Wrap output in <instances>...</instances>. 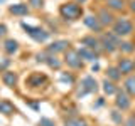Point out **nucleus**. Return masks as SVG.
I'll return each instance as SVG.
<instances>
[{
	"label": "nucleus",
	"mask_w": 135,
	"mask_h": 126,
	"mask_svg": "<svg viewBox=\"0 0 135 126\" xmlns=\"http://www.w3.org/2000/svg\"><path fill=\"white\" fill-rule=\"evenodd\" d=\"M59 14L66 20H78L83 15V7L76 2H68L59 7Z\"/></svg>",
	"instance_id": "1"
},
{
	"label": "nucleus",
	"mask_w": 135,
	"mask_h": 126,
	"mask_svg": "<svg viewBox=\"0 0 135 126\" xmlns=\"http://www.w3.org/2000/svg\"><path fill=\"white\" fill-rule=\"evenodd\" d=\"M113 34H117L118 37H127L130 34H133V22L128 20L127 17H120L113 22Z\"/></svg>",
	"instance_id": "2"
},
{
	"label": "nucleus",
	"mask_w": 135,
	"mask_h": 126,
	"mask_svg": "<svg viewBox=\"0 0 135 126\" xmlns=\"http://www.w3.org/2000/svg\"><path fill=\"white\" fill-rule=\"evenodd\" d=\"M120 37L117 35V34H113V32H108V34H103L101 35V39H100V44L103 45V49L107 50V52H115V50L118 49V45H120Z\"/></svg>",
	"instance_id": "3"
},
{
	"label": "nucleus",
	"mask_w": 135,
	"mask_h": 126,
	"mask_svg": "<svg viewBox=\"0 0 135 126\" xmlns=\"http://www.w3.org/2000/svg\"><path fill=\"white\" fill-rule=\"evenodd\" d=\"M20 25H22V29H24V30L27 32L36 42H46V40L51 37V32L44 30V29H41V27H32V25H27L25 22H22Z\"/></svg>",
	"instance_id": "4"
},
{
	"label": "nucleus",
	"mask_w": 135,
	"mask_h": 126,
	"mask_svg": "<svg viewBox=\"0 0 135 126\" xmlns=\"http://www.w3.org/2000/svg\"><path fill=\"white\" fill-rule=\"evenodd\" d=\"M98 91V82L93 76H84L81 79V84H79V89H78V96H86L90 92H96Z\"/></svg>",
	"instance_id": "5"
},
{
	"label": "nucleus",
	"mask_w": 135,
	"mask_h": 126,
	"mask_svg": "<svg viewBox=\"0 0 135 126\" xmlns=\"http://www.w3.org/2000/svg\"><path fill=\"white\" fill-rule=\"evenodd\" d=\"M115 106L120 111H128L132 108V98L123 91V89H118L117 91V99H115Z\"/></svg>",
	"instance_id": "6"
},
{
	"label": "nucleus",
	"mask_w": 135,
	"mask_h": 126,
	"mask_svg": "<svg viewBox=\"0 0 135 126\" xmlns=\"http://www.w3.org/2000/svg\"><path fill=\"white\" fill-rule=\"evenodd\" d=\"M64 62L69 67H73V69H81L83 67V61H81V57H79L78 50H74V49H68Z\"/></svg>",
	"instance_id": "7"
},
{
	"label": "nucleus",
	"mask_w": 135,
	"mask_h": 126,
	"mask_svg": "<svg viewBox=\"0 0 135 126\" xmlns=\"http://www.w3.org/2000/svg\"><path fill=\"white\" fill-rule=\"evenodd\" d=\"M118 71L122 72V76H130L135 71V64H133V61L132 59H128V57H123V59H120L118 61Z\"/></svg>",
	"instance_id": "8"
},
{
	"label": "nucleus",
	"mask_w": 135,
	"mask_h": 126,
	"mask_svg": "<svg viewBox=\"0 0 135 126\" xmlns=\"http://www.w3.org/2000/svg\"><path fill=\"white\" fill-rule=\"evenodd\" d=\"M46 82H47V76H46V74H41V72H32L27 77V81H25V84H27V86H31V87L44 86Z\"/></svg>",
	"instance_id": "9"
},
{
	"label": "nucleus",
	"mask_w": 135,
	"mask_h": 126,
	"mask_svg": "<svg viewBox=\"0 0 135 126\" xmlns=\"http://www.w3.org/2000/svg\"><path fill=\"white\" fill-rule=\"evenodd\" d=\"M98 20L100 24L103 25V27H108V25H113V22H115V15L112 14V10H108L107 7H103L101 10L98 12Z\"/></svg>",
	"instance_id": "10"
},
{
	"label": "nucleus",
	"mask_w": 135,
	"mask_h": 126,
	"mask_svg": "<svg viewBox=\"0 0 135 126\" xmlns=\"http://www.w3.org/2000/svg\"><path fill=\"white\" fill-rule=\"evenodd\" d=\"M83 24L86 25L90 30H93V32H101V29H103V25L100 24V20H98L96 15H86L83 19Z\"/></svg>",
	"instance_id": "11"
},
{
	"label": "nucleus",
	"mask_w": 135,
	"mask_h": 126,
	"mask_svg": "<svg viewBox=\"0 0 135 126\" xmlns=\"http://www.w3.org/2000/svg\"><path fill=\"white\" fill-rule=\"evenodd\" d=\"M68 45H69L68 40H54L51 45H47V52L51 56H52V54H57V52H64L68 49Z\"/></svg>",
	"instance_id": "12"
},
{
	"label": "nucleus",
	"mask_w": 135,
	"mask_h": 126,
	"mask_svg": "<svg viewBox=\"0 0 135 126\" xmlns=\"http://www.w3.org/2000/svg\"><path fill=\"white\" fill-rule=\"evenodd\" d=\"M81 44H83V47H88V49H91V50H100V47H101L100 39H96L95 35L83 37V39H81Z\"/></svg>",
	"instance_id": "13"
},
{
	"label": "nucleus",
	"mask_w": 135,
	"mask_h": 126,
	"mask_svg": "<svg viewBox=\"0 0 135 126\" xmlns=\"http://www.w3.org/2000/svg\"><path fill=\"white\" fill-rule=\"evenodd\" d=\"M78 54H79V57H81V59H84V61H90V62H96V61H98V54H96L95 50L88 49V47L78 49Z\"/></svg>",
	"instance_id": "14"
},
{
	"label": "nucleus",
	"mask_w": 135,
	"mask_h": 126,
	"mask_svg": "<svg viewBox=\"0 0 135 126\" xmlns=\"http://www.w3.org/2000/svg\"><path fill=\"white\" fill-rule=\"evenodd\" d=\"M123 91L130 98H135V76H132V74L127 76V79L123 82Z\"/></svg>",
	"instance_id": "15"
},
{
	"label": "nucleus",
	"mask_w": 135,
	"mask_h": 126,
	"mask_svg": "<svg viewBox=\"0 0 135 126\" xmlns=\"http://www.w3.org/2000/svg\"><path fill=\"white\" fill-rule=\"evenodd\" d=\"M8 10H10V14L22 17V15H27L29 14V5H27V3H15V5L8 7Z\"/></svg>",
	"instance_id": "16"
},
{
	"label": "nucleus",
	"mask_w": 135,
	"mask_h": 126,
	"mask_svg": "<svg viewBox=\"0 0 135 126\" xmlns=\"http://www.w3.org/2000/svg\"><path fill=\"white\" fill-rule=\"evenodd\" d=\"M125 5H127L125 0H107V8L112 12H122Z\"/></svg>",
	"instance_id": "17"
},
{
	"label": "nucleus",
	"mask_w": 135,
	"mask_h": 126,
	"mask_svg": "<svg viewBox=\"0 0 135 126\" xmlns=\"http://www.w3.org/2000/svg\"><path fill=\"white\" fill-rule=\"evenodd\" d=\"M2 81H3V84H5V86L14 87L15 84H17V74L12 72V71H5V72L2 74Z\"/></svg>",
	"instance_id": "18"
},
{
	"label": "nucleus",
	"mask_w": 135,
	"mask_h": 126,
	"mask_svg": "<svg viewBox=\"0 0 135 126\" xmlns=\"http://www.w3.org/2000/svg\"><path fill=\"white\" fill-rule=\"evenodd\" d=\"M0 113H3V114H14L15 106L7 99H0Z\"/></svg>",
	"instance_id": "19"
},
{
	"label": "nucleus",
	"mask_w": 135,
	"mask_h": 126,
	"mask_svg": "<svg viewBox=\"0 0 135 126\" xmlns=\"http://www.w3.org/2000/svg\"><path fill=\"white\" fill-rule=\"evenodd\" d=\"M107 77L110 79V81H120L122 79V72L118 71V67H115V66H110L108 69H107Z\"/></svg>",
	"instance_id": "20"
},
{
	"label": "nucleus",
	"mask_w": 135,
	"mask_h": 126,
	"mask_svg": "<svg viewBox=\"0 0 135 126\" xmlns=\"http://www.w3.org/2000/svg\"><path fill=\"white\" fill-rule=\"evenodd\" d=\"M118 50H122V52H125V54H132L135 50V42H132V40H122L120 45H118Z\"/></svg>",
	"instance_id": "21"
},
{
	"label": "nucleus",
	"mask_w": 135,
	"mask_h": 126,
	"mask_svg": "<svg viewBox=\"0 0 135 126\" xmlns=\"http://www.w3.org/2000/svg\"><path fill=\"white\" fill-rule=\"evenodd\" d=\"M117 91H118V87L113 84V81L105 79V81H103V92H105V94L112 96V94H117Z\"/></svg>",
	"instance_id": "22"
},
{
	"label": "nucleus",
	"mask_w": 135,
	"mask_h": 126,
	"mask_svg": "<svg viewBox=\"0 0 135 126\" xmlns=\"http://www.w3.org/2000/svg\"><path fill=\"white\" fill-rule=\"evenodd\" d=\"M3 49H5L8 54H14V52L19 50V44H17V40H14V39H7L3 42Z\"/></svg>",
	"instance_id": "23"
},
{
	"label": "nucleus",
	"mask_w": 135,
	"mask_h": 126,
	"mask_svg": "<svg viewBox=\"0 0 135 126\" xmlns=\"http://www.w3.org/2000/svg\"><path fill=\"white\" fill-rule=\"evenodd\" d=\"M46 64H47L51 69H56V71L61 69V61H59L56 56H47V59H46Z\"/></svg>",
	"instance_id": "24"
},
{
	"label": "nucleus",
	"mask_w": 135,
	"mask_h": 126,
	"mask_svg": "<svg viewBox=\"0 0 135 126\" xmlns=\"http://www.w3.org/2000/svg\"><path fill=\"white\" fill-rule=\"evenodd\" d=\"M64 126H88V123L81 118H68L64 121Z\"/></svg>",
	"instance_id": "25"
},
{
	"label": "nucleus",
	"mask_w": 135,
	"mask_h": 126,
	"mask_svg": "<svg viewBox=\"0 0 135 126\" xmlns=\"http://www.w3.org/2000/svg\"><path fill=\"white\" fill-rule=\"evenodd\" d=\"M110 118H112V121H113L115 124H122V123H123V116H122L120 109H115V111H112V113H110Z\"/></svg>",
	"instance_id": "26"
},
{
	"label": "nucleus",
	"mask_w": 135,
	"mask_h": 126,
	"mask_svg": "<svg viewBox=\"0 0 135 126\" xmlns=\"http://www.w3.org/2000/svg\"><path fill=\"white\" fill-rule=\"evenodd\" d=\"M59 79H61L62 82H68V84H73L74 82V77H73V74H71V72H61Z\"/></svg>",
	"instance_id": "27"
},
{
	"label": "nucleus",
	"mask_w": 135,
	"mask_h": 126,
	"mask_svg": "<svg viewBox=\"0 0 135 126\" xmlns=\"http://www.w3.org/2000/svg\"><path fill=\"white\" fill-rule=\"evenodd\" d=\"M39 126H56V123H54L51 118H41V119H39Z\"/></svg>",
	"instance_id": "28"
},
{
	"label": "nucleus",
	"mask_w": 135,
	"mask_h": 126,
	"mask_svg": "<svg viewBox=\"0 0 135 126\" xmlns=\"http://www.w3.org/2000/svg\"><path fill=\"white\" fill-rule=\"evenodd\" d=\"M29 5L34 8H42L44 7V0H29Z\"/></svg>",
	"instance_id": "29"
},
{
	"label": "nucleus",
	"mask_w": 135,
	"mask_h": 126,
	"mask_svg": "<svg viewBox=\"0 0 135 126\" xmlns=\"http://www.w3.org/2000/svg\"><path fill=\"white\" fill-rule=\"evenodd\" d=\"M10 64V59H5V61H0V71H3L5 67Z\"/></svg>",
	"instance_id": "30"
},
{
	"label": "nucleus",
	"mask_w": 135,
	"mask_h": 126,
	"mask_svg": "<svg viewBox=\"0 0 135 126\" xmlns=\"http://www.w3.org/2000/svg\"><path fill=\"white\" fill-rule=\"evenodd\" d=\"M125 126H135V116H130L128 119L125 121Z\"/></svg>",
	"instance_id": "31"
},
{
	"label": "nucleus",
	"mask_w": 135,
	"mask_h": 126,
	"mask_svg": "<svg viewBox=\"0 0 135 126\" xmlns=\"http://www.w3.org/2000/svg\"><path fill=\"white\" fill-rule=\"evenodd\" d=\"M128 10L132 12V14H135V0H130V3H128Z\"/></svg>",
	"instance_id": "32"
},
{
	"label": "nucleus",
	"mask_w": 135,
	"mask_h": 126,
	"mask_svg": "<svg viewBox=\"0 0 135 126\" xmlns=\"http://www.w3.org/2000/svg\"><path fill=\"white\" fill-rule=\"evenodd\" d=\"M5 32H7V27L3 24H0V37L2 35H5Z\"/></svg>",
	"instance_id": "33"
},
{
	"label": "nucleus",
	"mask_w": 135,
	"mask_h": 126,
	"mask_svg": "<svg viewBox=\"0 0 135 126\" xmlns=\"http://www.w3.org/2000/svg\"><path fill=\"white\" fill-rule=\"evenodd\" d=\"M91 71H93V72H96V71H100V64H98V62H95V64H93Z\"/></svg>",
	"instance_id": "34"
},
{
	"label": "nucleus",
	"mask_w": 135,
	"mask_h": 126,
	"mask_svg": "<svg viewBox=\"0 0 135 126\" xmlns=\"http://www.w3.org/2000/svg\"><path fill=\"white\" fill-rule=\"evenodd\" d=\"M86 0H76V3H84Z\"/></svg>",
	"instance_id": "35"
},
{
	"label": "nucleus",
	"mask_w": 135,
	"mask_h": 126,
	"mask_svg": "<svg viewBox=\"0 0 135 126\" xmlns=\"http://www.w3.org/2000/svg\"><path fill=\"white\" fill-rule=\"evenodd\" d=\"M0 2H5V0H0Z\"/></svg>",
	"instance_id": "36"
},
{
	"label": "nucleus",
	"mask_w": 135,
	"mask_h": 126,
	"mask_svg": "<svg viewBox=\"0 0 135 126\" xmlns=\"http://www.w3.org/2000/svg\"><path fill=\"white\" fill-rule=\"evenodd\" d=\"M133 64H135V61H133Z\"/></svg>",
	"instance_id": "37"
}]
</instances>
